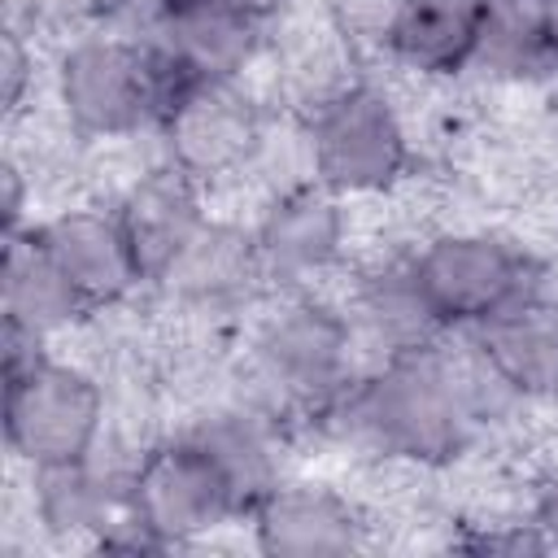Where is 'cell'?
<instances>
[{
    "mask_svg": "<svg viewBox=\"0 0 558 558\" xmlns=\"http://www.w3.org/2000/svg\"><path fill=\"white\" fill-rule=\"evenodd\" d=\"M484 384L506 388L471 340L462 357L427 340L384 353L366 379H353L336 410L375 453L414 466H445L471 445L475 423L488 418Z\"/></svg>",
    "mask_w": 558,
    "mask_h": 558,
    "instance_id": "obj_1",
    "label": "cell"
},
{
    "mask_svg": "<svg viewBox=\"0 0 558 558\" xmlns=\"http://www.w3.org/2000/svg\"><path fill=\"white\" fill-rule=\"evenodd\" d=\"M205 78H192L153 35H83L65 48L57 70V96L78 135L113 140L144 126H161L170 105Z\"/></svg>",
    "mask_w": 558,
    "mask_h": 558,
    "instance_id": "obj_2",
    "label": "cell"
},
{
    "mask_svg": "<svg viewBox=\"0 0 558 558\" xmlns=\"http://www.w3.org/2000/svg\"><path fill=\"white\" fill-rule=\"evenodd\" d=\"M105 432V388L96 375L57 362L39 349V336L4 323V440L35 466L92 462Z\"/></svg>",
    "mask_w": 558,
    "mask_h": 558,
    "instance_id": "obj_3",
    "label": "cell"
},
{
    "mask_svg": "<svg viewBox=\"0 0 558 558\" xmlns=\"http://www.w3.org/2000/svg\"><path fill=\"white\" fill-rule=\"evenodd\" d=\"M405 266L423 310L440 331H471L514 301L545 292L536 262L488 231L432 235Z\"/></svg>",
    "mask_w": 558,
    "mask_h": 558,
    "instance_id": "obj_4",
    "label": "cell"
},
{
    "mask_svg": "<svg viewBox=\"0 0 558 558\" xmlns=\"http://www.w3.org/2000/svg\"><path fill=\"white\" fill-rule=\"evenodd\" d=\"M353 327L323 301H283L253 340L257 379L279 410H336L349 379Z\"/></svg>",
    "mask_w": 558,
    "mask_h": 558,
    "instance_id": "obj_5",
    "label": "cell"
},
{
    "mask_svg": "<svg viewBox=\"0 0 558 558\" xmlns=\"http://www.w3.org/2000/svg\"><path fill=\"white\" fill-rule=\"evenodd\" d=\"M310 166L340 196L388 192L410 166V135L397 105L371 83H349L314 105Z\"/></svg>",
    "mask_w": 558,
    "mask_h": 558,
    "instance_id": "obj_6",
    "label": "cell"
},
{
    "mask_svg": "<svg viewBox=\"0 0 558 558\" xmlns=\"http://www.w3.org/2000/svg\"><path fill=\"white\" fill-rule=\"evenodd\" d=\"M126 501L135 523L157 541V549L187 545L218 523L244 514L231 480L192 432L157 440L135 458L126 475Z\"/></svg>",
    "mask_w": 558,
    "mask_h": 558,
    "instance_id": "obj_7",
    "label": "cell"
},
{
    "mask_svg": "<svg viewBox=\"0 0 558 558\" xmlns=\"http://www.w3.org/2000/svg\"><path fill=\"white\" fill-rule=\"evenodd\" d=\"M166 157L196 183L227 179L262 148V109L235 87V78L192 83L161 118Z\"/></svg>",
    "mask_w": 558,
    "mask_h": 558,
    "instance_id": "obj_8",
    "label": "cell"
},
{
    "mask_svg": "<svg viewBox=\"0 0 558 558\" xmlns=\"http://www.w3.org/2000/svg\"><path fill=\"white\" fill-rule=\"evenodd\" d=\"M257 270L275 288H296L323 275L344 248V209L340 192L323 187L318 179L288 187L275 196L266 218L253 231Z\"/></svg>",
    "mask_w": 558,
    "mask_h": 558,
    "instance_id": "obj_9",
    "label": "cell"
},
{
    "mask_svg": "<svg viewBox=\"0 0 558 558\" xmlns=\"http://www.w3.org/2000/svg\"><path fill=\"white\" fill-rule=\"evenodd\" d=\"M253 545L270 558H340L366 545V519L327 484L279 480L248 514Z\"/></svg>",
    "mask_w": 558,
    "mask_h": 558,
    "instance_id": "obj_10",
    "label": "cell"
},
{
    "mask_svg": "<svg viewBox=\"0 0 558 558\" xmlns=\"http://www.w3.org/2000/svg\"><path fill=\"white\" fill-rule=\"evenodd\" d=\"M113 214L135 248L144 283H166L209 222L205 205H201V183L192 174H183L174 161L140 174L122 192Z\"/></svg>",
    "mask_w": 558,
    "mask_h": 558,
    "instance_id": "obj_11",
    "label": "cell"
},
{
    "mask_svg": "<svg viewBox=\"0 0 558 558\" xmlns=\"http://www.w3.org/2000/svg\"><path fill=\"white\" fill-rule=\"evenodd\" d=\"M35 235L44 240L48 257L61 266L87 314L126 301L144 283L135 248L113 209H65L39 222Z\"/></svg>",
    "mask_w": 558,
    "mask_h": 558,
    "instance_id": "obj_12",
    "label": "cell"
},
{
    "mask_svg": "<svg viewBox=\"0 0 558 558\" xmlns=\"http://www.w3.org/2000/svg\"><path fill=\"white\" fill-rule=\"evenodd\" d=\"M514 401L558 397V301L532 292L488 323L462 331Z\"/></svg>",
    "mask_w": 558,
    "mask_h": 558,
    "instance_id": "obj_13",
    "label": "cell"
},
{
    "mask_svg": "<svg viewBox=\"0 0 558 558\" xmlns=\"http://www.w3.org/2000/svg\"><path fill=\"white\" fill-rule=\"evenodd\" d=\"M484 0H392L379 22V39L405 70L423 78H449L475 65Z\"/></svg>",
    "mask_w": 558,
    "mask_h": 558,
    "instance_id": "obj_14",
    "label": "cell"
},
{
    "mask_svg": "<svg viewBox=\"0 0 558 558\" xmlns=\"http://www.w3.org/2000/svg\"><path fill=\"white\" fill-rule=\"evenodd\" d=\"M0 301H4V323L22 327L31 336L61 331L87 314L61 266L48 257L44 240L35 227L4 231V270H0Z\"/></svg>",
    "mask_w": 558,
    "mask_h": 558,
    "instance_id": "obj_15",
    "label": "cell"
},
{
    "mask_svg": "<svg viewBox=\"0 0 558 558\" xmlns=\"http://www.w3.org/2000/svg\"><path fill=\"white\" fill-rule=\"evenodd\" d=\"M262 26L218 9V4H192L183 13L157 17L153 39L192 74V78H235L253 52H257Z\"/></svg>",
    "mask_w": 558,
    "mask_h": 558,
    "instance_id": "obj_16",
    "label": "cell"
},
{
    "mask_svg": "<svg viewBox=\"0 0 558 558\" xmlns=\"http://www.w3.org/2000/svg\"><path fill=\"white\" fill-rule=\"evenodd\" d=\"M275 423L279 418L270 410H222V414L205 418L201 427H192V436L214 453V462L231 480L244 514L279 484Z\"/></svg>",
    "mask_w": 558,
    "mask_h": 558,
    "instance_id": "obj_17",
    "label": "cell"
},
{
    "mask_svg": "<svg viewBox=\"0 0 558 558\" xmlns=\"http://www.w3.org/2000/svg\"><path fill=\"white\" fill-rule=\"evenodd\" d=\"M253 279H262L257 270V248L253 235L235 231V227H214L205 222V231L196 235V244L183 253V262L174 266V275L166 279L170 288H179L192 301H227L240 288H248Z\"/></svg>",
    "mask_w": 558,
    "mask_h": 558,
    "instance_id": "obj_18",
    "label": "cell"
},
{
    "mask_svg": "<svg viewBox=\"0 0 558 558\" xmlns=\"http://www.w3.org/2000/svg\"><path fill=\"white\" fill-rule=\"evenodd\" d=\"M475 65L493 74H514V78L558 70L549 39H545L541 0H484Z\"/></svg>",
    "mask_w": 558,
    "mask_h": 558,
    "instance_id": "obj_19",
    "label": "cell"
},
{
    "mask_svg": "<svg viewBox=\"0 0 558 558\" xmlns=\"http://www.w3.org/2000/svg\"><path fill=\"white\" fill-rule=\"evenodd\" d=\"M35 78V57L22 39V31H4V44H0V100H4V113H17L22 100H26V87Z\"/></svg>",
    "mask_w": 558,
    "mask_h": 558,
    "instance_id": "obj_20",
    "label": "cell"
},
{
    "mask_svg": "<svg viewBox=\"0 0 558 558\" xmlns=\"http://www.w3.org/2000/svg\"><path fill=\"white\" fill-rule=\"evenodd\" d=\"M532 523L541 527V536L549 541V549H558V466L536 484V497H532Z\"/></svg>",
    "mask_w": 558,
    "mask_h": 558,
    "instance_id": "obj_21",
    "label": "cell"
},
{
    "mask_svg": "<svg viewBox=\"0 0 558 558\" xmlns=\"http://www.w3.org/2000/svg\"><path fill=\"white\" fill-rule=\"evenodd\" d=\"M0 183H4V196H0L4 231H17V227H22V209H26V183H22V170H17L13 157L0 166Z\"/></svg>",
    "mask_w": 558,
    "mask_h": 558,
    "instance_id": "obj_22",
    "label": "cell"
},
{
    "mask_svg": "<svg viewBox=\"0 0 558 558\" xmlns=\"http://www.w3.org/2000/svg\"><path fill=\"white\" fill-rule=\"evenodd\" d=\"M201 4H218V9H231V13H240V17L257 22V26H266V22L279 17L292 0H201Z\"/></svg>",
    "mask_w": 558,
    "mask_h": 558,
    "instance_id": "obj_23",
    "label": "cell"
},
{
    "mask_svg": "<svg viewBox=\"0 0 558 558\" xmlns=\"http://www.w3.org/2000/svg\"><path fill=\"white\" fill-rule=\"evenodd\" d=\"M541 17H545V39H549V52L558 65V0H541Z\"/></svg>",
    "mask_w": 558,
    "mask_h": 558,
    "instance_id": "obj_24",
    "label": "cell"
}]
</instances>
